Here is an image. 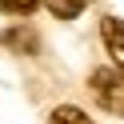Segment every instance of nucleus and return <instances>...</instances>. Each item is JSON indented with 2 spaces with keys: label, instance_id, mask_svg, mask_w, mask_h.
<instances>
[{
  "label": "nucleus",
  "instance_id": "1",
  "mask_svg": "<svg viewBox=\"0 0 124 124\" xmlns=\"http://www.w3.org/2000/svg\"><path fill=\"white\" fill-rule=\"evenodd\" d=\"M88 88H92V96H96L100 108L124 116V72L120 68H96L88 76Z\"/></svg>",
  "mask_w": 124,
  "mask_h": 124
},
{
  "label": "nucleus",
  "instance_id": "2",
  "mask_svg": "<svg viewBox=\"0 0 124 124\" xmlns=\"http://www.w3.org/2000/svg\"><path fill=\"white\" fill-rule=\"evenodd\" d=\"M100 40H104L112 64L124 72V20L120 16H104V20H100Z\"/></svg>",
  "mask_w": 124,
  "mask_h": 124
},
{
  "label": "nucleus",
  "instance_id": "4",
  "mask_svg": "<svg viewBox=\"0 0 124 124\" xmlns=\"http://www.w3.org/2000/svg\"><path fill=\"white\" fill-rule=\"evenodd\" d=\"M48 124H92V120L80 112V108L64 104V108H56V112H52V120H48Z\"/></svg>",
  "mask_w": 124,
  "mask_h": 124
},
{
  "label": "nucleus",
  "instance_id": "3",
  "mask_svg": "<svg viewBox=\"0 0 124 124\" xmlns=\"http://www.w3.org/2000/svg\"><path fill=\"white\" fill-rule=\"evenodd\" d=\"M44 4H48V12L56 20H72V16H80V8L88 0H44Z\"/></svg>",
  "mask_w": 124,
  "mask_h": 124
},
{
  "label": "nucleus",
  "instance_id": "5",
  "mask_svg": "<svg viewBox=\"0 0 124 124\" xmlns=\"http://www.w3.org/2000/svg\"><path fill=\"white\" fill-rule=\"evenodd\" d=\"M36 4H40V0H0V8H4V12H12V16H28Z\"/></svg>",
  "mask_w": 124,
  "mask_h": 124
}]
</instances>
